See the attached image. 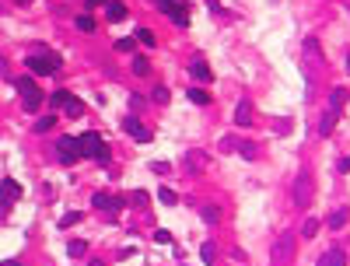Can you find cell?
<instances>
[{"instance_id":"12","label":"cell","mask_w":350,"mask_h":266,"mask_svg":"<svg viewBox=\"0 0 350 266\" xmlns=\"http://www.w3.org/2000/svg\"><path fill=\"white\" fill-rule=\"evenodd\" d=\"M0 189H4V214H7V207L21 196V189H18V182H14V179H4V186H0Z\"/></svg>"},{"instance_id":"39","label":"cell","mask_w":350,"mask_h":266,"mask_svg":"<svg viewBox=\"0 0 350 266\" xmlns=\"http://www.w3.org/2000/svg\"><path fill=\"white\" fill-rule=\"evenodd\" d=\"M305 49L308 53H319V39H305Z\"/></svg>"},{"instance_id":"44","label":"cell","mask_w":350,"mask_h":266,"mask_svg":"<svg viewBox=\"0 0 350 266\" xmlns=\"http://www.w3.org/2000/svg\"><path fill=\"white\" fill-rule=\"evenodd\" d=\"M347 70H350V56H347Z\"/></svg>"},{"instance_id":"40","label":"cell","mask_w":350,"mask_h":266,"mask_svg":"<svg viewBox=\"0 0 350 266\" xmlns=\"http://www.w3.org/2000/svg\"><path fill=\"white\" fill-rule=\"evenodd\" d=\"M336 172H350V158H340L336 161Z\"/></svg>"},{"instance_id":"26","label":"cell","mask_w":350,"mask_h":266,"mask_svg":"<svg viewBox=\"0 0 350 266\" xmlns=\"http://www.w3.org/2000/svg\"><path fill=\"white\" fill-rule=\"evenodd\" d=\"M158 200H161L165 207H175V203H179V196H175L172 189H161V193H158Z\"/></svg>"},{"instance_id":"7","label":"cell","mask_w":350,"mask_h":266,"mask_svg":"<svg viewBox=\"0 0 350 266\" xmlns=\"http://www.w3.org/2000/svg\"><path fill=\"white\" fill-rule=\"evenodd\" d=\"M291 252H294V235L287 231V235H280V238L273 242V252H270L273 266H284L287 259H291Z\"/></svg>"},{"instance_id":"9","label":"cell","mask_w":350,"mask_h":266,"mask_svg":"<svg viewBox=\"0 0 350 266\" xmlns=\"http://www.w3.org/2000/svg\"><path fill=\"white\" fill-rule=\"evenodd\" d=\"M91 207L109 210V214H119L126 203H123V196H105V193H95V196H91Z\"/></svg>"},{"instance_id":"22","label":"cell","mask_w":350,"mask_h":266,"mask_svg":"<svg viewBox=\"0 0 350 266\" xmlns=\"http://www.w3.org/2000/svg\"><path fill=\"white\" fill-rule=\"evenodd\" d=\"M200 259L207 266H214V242H203V245H200Z\"/></svg>"},{"instance_id":"3","label":"cell","mask_w":350,"mask_h":266,"mask_svg":"<svg viewBox=\"0 0 350 266\" xmlns=\"http://www.w3.org/2000/svg\"><path fill=\"white\" fill-rule=\"evenodd\" d=\"M81 147H84V158H95L98 165H109V147H105V140L98 133H84Z\"/></svg>"},{"instance_id":"27","label":"cell","mask_w":350,"mask_h":266,"mask_svg":"<svg viewBox=\"0 0 350 266\" xmlns=\"http://www.w3.org/2000/svg\"><path fill=\"white\" fill-rule=\"evenodd\" d=\"M147 70H151V63H147L144 56H133V74H140V77H144Z\"/></svg>"},{"instance_id":"45","label":"cell","mask_w":350,"mask_h":266,"mask_svg":"<svg viewBox=\"0 0 350 266\" xmlns=\"http://www.w3.org/2000/svg\"><path fill=\"white\" fill-rule=\"evenodd\" d=\"M18 4H28V0H18Z\"/></svg>"},{"instance_id":"41","label":"cell","mask_w":350,"mask_h":266,"mask_svg":"<svg viewBox=\"0 0 350 266\" xmlns=\"http://www.w3.org/2000/svg\"><path fill=\"white\" fill-rule=\"evenodd\" d=\"M4 266H21V263L18 259H4Z\"/></svg>"},{"instance_id":"6","label":"cell","mask_w":350,"mask_h":266,"mask_svg":"<svg viewBox=\"0 0 350 266\" xmlns=\"http://www.w3.org/2000/svg\"><path fill=\"white\" fill-rule=\"evenodd\" d=\"M291 200H294V207H308L312 203V175L308 172H301L298 179H294V193H291Z\"/></svg>"},{"instance_id":"28","label":"cell","mask_w":350,"mask_h":266,"mask_svg":"<svg viewBox=\"0 0 350 266\" xmlns=\"http://www.w3.org/2000/svg\"><path fill=\"white\" fill-rule=\"evenodd\" d=\"M77 221H81V214H77V210H70V214L60 217V228H70V224H77Z\"/></svg>"},{"instance_id":"23","label":"cell","mask_w":350,"mask_h":266,"mask_svg":"<svg viewBox=\"0 0 350 266\" xmlns=\"http://www.w3.org/2000/svg\"><path fill=\"white\" fill-rule=\"evenodd\" d=\"M200 165H207V154L189 151V172H200Z\"/></svg>"},{"instance_id":"33","label":"cell","mask_w":350,"mask_h":266,"mask_svg":"<svg viewBox=\"0 0 350 266\" xmlns=\"http://www.w3.org/2000/svg\"><path fill=\"white\" fill-rule=\"evenodd\" d=\"M154 102H158V105H168V102H172L168 88H154Z\"/></svg>"},{"instance_id":"32","label":"cell","mask_w":350,"mask_h":266,"mask_svg":"<svg viewBox=\"0 0 350 266\" xmlns=\"http://www.w3.org/2000/svg\"><path fill=\"white\" fill-rule=\"evenodd\" d=\"M137 42H144V46H154V32H147V28H137Z\"/></svg>"},{"instance_id":"10","label":"cell","mask_w":350,"mask_h":266,"mask_svg":"<svg viewBox=\"0 0 350 266\" xmlns=\"http://www.w3.org/2000/svg\"><path fill=\"white\" fill-rule=\"evenodd\" d=\"M336 119H340V109H326L322 119H319V137H333L336 130Z\"/></svg>"},{"instance_id":"1","label":"cell","mask_w":350,"mask_h":266,"mask_svg":"<svg viewBox=\"0 0 350 266\" xmlns=\"http://www.w3.org/2000/svg\"><path fill=\"white\" fill-rule=\"evenodd\" d=\"M49 102H53V109L67 112L70 119H81V116H84V102H81L77 95H70V91H53Z\"/></svg>"},{"instance_id":"29","label":"cell","mask_w":350,"mask_h":266,"mask_svg":"<svg viewBox=\"0 0 350 266\" xmlns=\"http://www.w3.org/2000/svg\"><path fill=\"white\" fill-rule=\"evenodd\" d=\"M315 231H319V221L308 217V221H305V228H301V235H305V238H315Z\"/></svg>"},{"instance_id":"42","label":"cell","mask_w":350,"mask_h":266,"mask_svg":"<svg viewBox=\"0 0 350 266\" xmlns=\"http://www.w3.org/2000/svg\"><path fill=\"white\" fill-rule=\"evenodd\" d=\"M88 266H105V263H102V259H88Z\"/></svg>"},{"instance_id":"25","label":"cell","mask_w":350,"mask_h":266,"mask_svg":"<svg viewBox=\"0 0 350 266\" xmlns=\"http://www.w3.org/2000/svg\"><path fill=\"white\" fill-rule=\"evenodd\" d=\"M53 126H56V116H42L39 123H35V130H39V133H46V130H53Z\"/></svg>"},{"instance_id":"4","label":"cell","mask_w":350,"mask_h":266,"mask_svg":"<svg viewBox=\"0 0 350 266\" xmlns=\"http://www.w3.org/2000/svg\"><path fill=\"white\" fill-rule=\"evenodd\" d=\"M14 84H18V91H21V105H25L28 112H35V109H39V102H42L39 84H35L32 77H18Z\"/></svg>"},{"instance_id":"43","label":"cell","mask_w":350,"mask_h":266,"mask_svg":"<svg viewBox=\"0 0 350 266\" xmlns=\"http://www.w3.org/2000/svg\"><path fill=\"white\" fill-rule=\"evenodd\" d=\"M95 4H105V0H88V7H95Z\"/></svg>"},{"instance_id":"15","label":"cell","mask_w":350,"mask_h":266,"mask_svg":"<svg viewBox=\"0 0 350 266\" xmlns=\"http://www.w3.org/2000/svg\"><path fill=\"white\" fill-rule=\"evenodd\" d=\"M168 18H172V25H179V28H189V7H186V4H179Z\"/></svg>"},{"instance_id":"14","label":"cell","mask_w":350,"mask_h":266,"mask_svg":"<svg viewBox=\"0 0 350 266\" xmlns=\"http://www.w3.org/2000/svg\"><path fill=\"white\" fill-rule=\"evenodd\" d=\"M189 74H193L196 81H203V84H207V81H214V74H210V67H207L203 60H193V63H189Z\"/></svg>"},{"instance_id":"2","label":"cell","mask_w":350,"mask_h":266,"mask_svg":"<svg viewBox=\"0 0 350 266\" xmlns=\"http://www.w3.org/2000/svg\"><path fill=\"white\" fill-rule=\"evenodd\" d=\"M60 67H63V60L56 53H28V70H35V74H56Z\"/></svg>"},{"instance_id":"13","label":"cell","mask_w":350,"mask_h":266,"mask_svg":"<svg viewBox=\"0 0 350 266\" xmlns=\"http://www.w3.org/2000/svg\"><path fill=\"white\" fill-rule=\"evenodd\" d=\"M235 123H238V126H252V102H238Z\"/></svg>"},{"instance_id":"16","label":"cell","mask_w":350,"mask_h":266,"mask_svg":"<svg viewBox=\"0 0 350 266\" xmlns=\"http://www.w3.org/2000/svg\"><path fill=\"white\" fill-rule=\"evenodd\" d=\"M105 14H109L112 21L126 18V4H123V0H109V4H105Z\"/></svg>"},{"instance_id":"20","label":"cell","mask_w":350,"mask_h":266,"mask_svg":"<svg viewBox=\"0 0 350 266\" xmlns=\"http://www.w3.org/2000/svg\"><path fill=\"white\" fill-rule=\"evenodd\" d=\"M238 151H242V158H245V161H256L259 147H256V144H249V140H242V144H238Z\"/></svg>"},{"instance_id":"21","label":"cell","mask_w":350,"mask_h":266,"mask_svg":"<svg viewBox=\"0 0 350 266\" xmlns=\"http://www.w3.org/2000/svg\"><path fill=\"white\" fill-rule=\"evenodd\" d=\"M189 102H193V105H210V95L200 91V88H189Z\"/></svg>"},{"instance_id":"8","label":"cell","mask_w":350,"mask_h":266,"mask_svg":"<svg viewBox=\"0 0 350 266\" xmlns=\"http://www.w3.org/2000/svg\"><path fill=\"white\" fill-rule=\"evenodd\" d=\"M123 126H126V133L133 137L137 144H147V140H151V130H147V126H144L137 116H126V119H123Z\"/></svg>"},{"instance_id":"37","label":"cell","mask_w":350,"mask_h":266,"mask_svg":"<svg viewBox=\"0 0 350 266\" xmlns=\"http://www.w3.org/2000/svg\"><path fill=\"white\" fill-rule=\"evenodd\" d=\"M154 242H161V245H165V242H172V235H168L165 228H158V231H154Z\"/></svg>"},{"instance_id":"24","label":"cell","mask_w":350,"mask_h":266,"mask_svg":"<svg viewBox=\"0 0 350 266\" xmlns=\"http://www.w3.org/2000/svg\"><path fill=\"white\" fill-rule=\"evenodd\" d=\"M77 32H95V18H91V14H81L77 18Z\"/></svg>"},{"instance_id":"11","label":"cell","mask_w":350,"mask_h":266,"mask_svg":"<svg viewBox=\"0 0 350 266\" xmlns=\"http://www.w3.org/2000/svg\"><path fill=\"white\" fill-rule=\"evenodd\" d=\"M319 266H347V252H343L340 245H333L329 252H326V256L319 259Z\"/></svg>"},{"instance_id":"19","label":"cell","mask_w":350,"mask_h":266,"mask_svg":"<svg viewBox=\"0 0 350 266\" xmlns=\"http://www.w3.org/2000/svg\"><path fill=\"white\" fill-rule=\"evenodd\" d=\"M343 102H347V91H343V88H333V95H329V109H343Z\"/></svg>"},{"instance_id":"30","label":"cell","mask_w":350,"mask_h":266,"mask_svg":"<svg viewBox=\"0 0 350 266\" xmlns=\"http://www.w3.org/2000/svg\"><path fill=\"white\" fill-rule=\"evenodd\" d=\"M67 252H70L74 259H81V256H84V242H81V238H74V242L67 245Z\"/></svg>"},{"instance_id":"17","label":"cell","mask_w":350,"mask_h":266,"mask_svg":"<svg viewBox=\"0 0 350 266\" xmlns=\"http://www.w3.org/2000/svg\"><path fill=\"white\" fill-rule=\"evenodd\" d=\"M343 224H347V207L333 210V214H329V228H333V231H340Z\"/></svg>"},{"instance_id":"31","label":"cell","mask_w":350,"mask_h":266,"mask_svg":"<svg viewBox=\"0 0 350 266\" xmlns=\"http://www.w3.org/2000/svg\"><path fill=\"white\" fill-rule=\"evenodd\" d=\"M133 46H137V39H119L112 49H119V53H133Z\"/></svg>"},{"instance_id":"38","label":"cell","mask_w":350,"mask_h":266,"mask_svg":"<svg viewBox=\"0 0 350 266\" xmlns=\"http://www.w3.org/2000/svg\"><path fill=\"white\" fill-rule=\"evenodd\" d=\"M151 168H154V172H158V175H165V172L172 168V165H168V161H154V165H151Z\"/></svg>"},{"instance_id":"36","label":"cell","mask_w":350,"mask_h":266,"mask_svg":"<svg viewBox=\"0 0 350 266\" xmlns=\"http://www.w3.org/2000/svg\"><path fill=\"white\" fill-rule=\"evenodd\" d=\"M238 144H242V140H235V137H224V140H221L224 151H238Z\"/></svg>"},{"instance_id":"35","label":"cell","mask_w":350,"mask_h":266,"mask_svg":"<svg viewBox=\"0 0 350 266\" xmlns=\"http://www.w3.org/2000/svg\"><path fill=\"white\" fill-rule=\"evenodd\" d=\"M158 7H161V11H165V14H172L175 7H179V0H154Z\"/></svg>"},{"instance_id":"5","label":"cell","mask_w":350,"mask_h":266,"mask_svg":"<svg viewBox=\"0 0 350 266\" xmlns=\"http://www.w3.org/2000/svg\"><path fill=\"white\" fill-rule=\"evenodd\" d=\"M56 154L63 165H77L81 158H84V147H81V140H74V137H60L56 140Z\"/></svg>"},{"instance_id":"34","label":"cell","mask_w":350,"mask_h":266,"mask_svg":"<svg viewBox=\"0 0 350 266\" xmlns=\"http://www.w3.org/2000/svg\"><path fill=\"white\" fill-rule=\"evenodd\" d=\"M133 203H137V207H151V196H147L144 189H137L133 193Z\"/></svg>"},{"instance_id":"18","label":"cell","mask_w":350,"mask_h":266,"mask_svg":"<svg viewBox=\"0 0 350 266\" xmlns=\"http://www.w3.org/2000/svg\"><path fill=\"white\" fill-rule=\"evenodd\" d=\"M200 217H203L207 224H217V221H221V210H217L214 203H207V207H200Z\"/></svg>"}]
</instances>
